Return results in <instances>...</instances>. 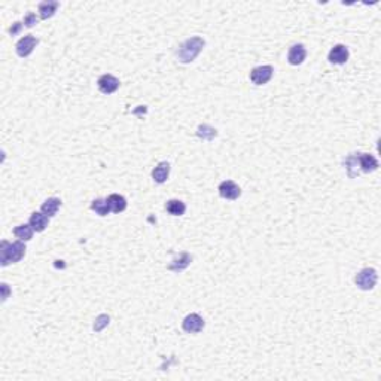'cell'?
Masks as SVG:
<instances>
[{"instance_id": "cell-1", "label": "cell", "mask_w": 381, "mask_h": 381, "mask_svg": "<svg viewBox=\"0 0 381 381\" xmlns=\"http://www.w3.org/2000/svg\"><path fill=\"white\" fill-rule=\"evenodd\" d=\"M204 45H206V42L200 36H194V37H190L188 40H185L180 45L179 51H177L179 61L183 64L192 63L198 57V54L203 51Z\"/></svg>"}, {"instance_id": "cell-2", "label": "cell", "mask_w": 381, "mask_h": 381, "mask_svg": "<svg viewBox=\"0 0 381 381\" xmlns=\"http://www.w3.org/2000/svg\"><path fill=\"white\" fill-rule=\"evenodd\" d=\"M0 253H2V265L6 267L11 262H18L24 258L26 255V246L24 243L20 241H14V243H8V241H2L0 244Z\"/></svg>"}, {"instance_id": "cell-3", "label": "cell", "mask_w": 381, "mask_h": 381, "mask_svg": "<svg viewBox=\"0 0 381 381\" xmlns=\"http://www.w3.org/2000/svg\"><path fill=\"white\" fill-rule=\"evenodd\" d=\"M377 280H378V274L374 268H363L362 271L357 273L354 282L359 289L362 290H371L374 289L375 285H377Z\"/></svg>"}, {"instance_id": "cell-4", "label": "cell", "mask_w": 381, "mask_h": 381, "mask_svg": "<svg viewBox=\"0 0 381 381\" xmlns=\"http://www.w3.org/2000/svg\"><path fill=\"white\" fill-rule=\"evenodd\" d=\"M37 43H39V40H37L34 36H32V34H27V36L21 37V39L17 42V45H15V49H17L18 57H21V58L29 57L33 52V49L36 48Z\"/></svg>"}, {"instance_id": "cell-5", "label": "cell", "mask_w": 381, "mask_h": 381, "mask_svg": "<svg viewBox=\"0 0 381 381\" xmlns=\"http://www.w3.org/2000/svg\"><path fill=\"white\" fill-rule=\"evenodd\" d=\"M274 69L271 66H258L250 72V81L255 85H264L273 78Z\"/></svg>"}, {"instance_id": "cell-6", "label": "cell", "mask_w": 381, "mask_h": 381, "mask_svg": "<svg viewBox=\"0 0 381 381\" xmlns=\"http://www.w3.org/2000/svg\"><path fill=\"white\" fill-rule=\"evenodd\" d=\"M97 85H98V90L103 93V94H113L118 88H119V79L115 78L113 75H101L97 81Z\"/></svg>"}, {"instance_id": "cell-7", "label": "cell", "mask_w": 381, "mask_h": 381, "mask_svg": "<svg viewBox=\"0 0 381 381\" xmlns=\"http://www.w3.org/2000/svg\"><path fill=\"white\" fill-rule=\"evenodd\" d=\"M182 328H183V331L188 332V334H198V332L203 331V328H204V320H203L201 316L192 313V314H189V316H186V318L183 319Z\"/></svg>"}, {"instance_id": "cell-8", "label": "cell", "mask_w": 381, "mask_h": 381, "mask_svg": "<svg viewBox=\"0 0 381 381\" xmlns=\"http://www.w3.org/2000/svg\"><path fill=\"white\" fill-rule=\"evenodd\" d=\"M349 49L346 45H335L331 51H329V55H328V60L329 63L332 64H346L347 60H349Z\"/></svg>"}, {"instance_id": "cell-9", "label": "cell", "mask_w": 381, "mask_h": 381, "mask_svg": "<svg viewBox=\"0 0 381 381\" xmlns=\"http://www.w3.org/2000/svg\"><path fill=\"white\" fill-rule=\"evenodd\" d=\"M307 58V49L302 43H296L289 49L287 54V61L292 66H299L304 63V60Z\"/></svg>"}, {"instance_id": "cell-10", "label": "cell", "mask_w": 381, "mask_h": 381, "mask_svg": "<svg viewBox=\"0 0 381 381\" xmlns=\"http://www.w3.org/2000/svg\"><path fill=\"white\" fill-rule=\"evenodd\" d=\"M219 194L222 198H226V200H237L241 195V189L235 182L225 180L219 185Z\"/></svg>"}, {"instance_id": "cell-11", "label": "cell", "mask_w": 381, "mask_h": 381, "mask_svg": "<svg viewBox=\"0 0 381 381\" xmlns=\"http://www.w3.org/2000/svg\"><path fill=\"white\" fill-rule=\"evenodd\" d=\"M359 167L363 173H372L378 168V161L375 157L369 155V154H357L356 155Z\"/></svg>"}, {"instance_id": "cell-12", "label": "cell", "mask_w": 381, "mask_h": 381, "mask_svg": "<svg viewBox=\"0 0 381 381\" xmlns=\"http://www.w3.org/2000/svg\"><path fill=\"white\" fill-rule=\"evenodd\" d=\"M190 261H192V256L189 253H180L177 258H174L171 262H170V265L167 267L170 271H174V273H180V271H183L185 268H188L190 264Z\"/></svg>"}, {"instance_id": "cell-13", "label": "cell", "mask_w": 381, "mask_h": 381, "mask_svg": "<svg viewBox=\"0 0 381 381\" xmlns=\"http://www.w3.org/2000/svg\"><path fill=\"white\" fill-rule=\"evenodd\" d=\"M106 201H107V204L110 207V212H113V213H121V212H124L127 209V200L119 194L109 195L106 198Z\"/></svg>"}, {"instance_id": "cell-14", "label": "cell", "mask_w": 381, "mask_h": 381, "mask_svg": "<svg viewBox=\"0 0 381 381\" xmlns=\"http://www.w3.org/2000/svg\"><path fill=\"white\" fill-rule=\"evenodd\" d=\"M29 223L32 225V228L36 232H42V231L46 229V226L49 223V218L43 212H34V213H32V216H30Z\"/></svg>"}, {"instance_id": "cell-15", "label": "cell", "mask_w": 381, "mask_h": 381, "mask_svg": "<svg viewBox=\"0 0 381 381\" xmlns=\"http://www.w3.org/2000/svg\"><path fill=\"white\" fill-rule=\"evenodd\" d=\"M58 6H60V3H58V2H55V0H45V2H42V3L39 5V14H40V18H42V20H48V18H51V17L57 12Z\"/></svg>"}, {"instance_id": "cell-16", "label": "cell", "mask_w": 381, "mask_h": 381, "mask_svg": "<svg viewBox=\"0 0 381 381\" xmlns=\"http://www.w3.org/2000/svg\"><path fill=\"white\" fill-rule=\"evenodd\" d=\"M60 207H61V200L57 198V197H51V198H48V200L42 204L40 210H42L48 218H52V216L57 215V212H58Z\"/></svg>"}, {"instance_id": "cell-17", "label": "cell", "mask_w": 381, "mask_h": 381, "mask_svg": "<svg viewBox=\"0 0 381 381\" xmlns=\"http://www.w3.org/2000/svg\"><path fill=\"white\" fill-rule=\"evenodd\" d=\"M168 174H170V164H168L167 161H162V162H159L158 165L154 168V171H152V179H154L157 183H164V182H167Z\"/></svg>"}, {"instance_id": "cell-18", "label": "cell", "mask_w": 381, "mask_h": 381, "mask_svg": "<svg viewBox=\"0 0 381 381\" xmlns=\"http://www.w3.org/2000/svg\"><path fill=\"white\" fill-rule=\"evenodd\" d=\"M165 210L173 216H182L186 212V204L180 200H168L165 204Z\"/></svg>"}, {"instance_id": "cell-19", "label": "cell", "mask_w": 381, "mask_h": 381, "mask_svg": "<svg viewBox=\"0 0 381 381\" xmlns=\"http://www.w3.org/2000/svg\"><path fill=\"white\" fill-rule=\"evenodd\" d=\"M33 231H34V229H33L30 223H29V225H18V226L14 229V235H15L17 238H20L21 241H29V240H32Z\"/></svg>"}, {"instance_id": "cell-20", "label": "cell", "mask_w": 381, "mask_h": 381, "mask_svg": "<svg viewBox=\"0 0 381 381\" xmlns=\"http://www.w3.org/2000/svg\"><path fill=\"white\" fill-rule=\"evenodd\" d=\"M91 210H94L95 213L100 215V216H106V215L110 213V207H109L107 201L103 200V198H97L91 203Z\"/></svg>"}, {"instance_id": "cell-21", "label": "cell", "mask_w": 381, "mask_h": 381, "mask_svg": "<svg viewBox=\"0 0 381 381\" xmlns=\"http://www.w3.org/2000/svg\"><path fill=\"white\" fill-rule=\"evenodd\" d=\"M197 136L201 137L203 140H213L218 136V131L210 125H200L197 130Z\"/></svg>"}, {"instance_id": "cell-22", "label": "cell", "mask_w": 381, "mask_h": 381, "mask_svg": "<svg viewBox=\"0 0 381 381\" xmlns=\"http://www.w3.org/2000/svg\"><path fill=\"white\" fill-rule=\"evenodd\" d=\"M37 23V17H36V14L34 12H29L26 17H24V24H26V27H33L34 24Z\"/></svg>"}, {"instance_id": "cell-23", "label": "cell", "mask_w": 381, "mask_h": 381, "mask_svg": "<svg viewBox=\"0 0 381 381\" xmlns=\"http://www.w3.org/2000/svg\"><path fill=\"white\" fill-rule=\"evenodd\" d=\"M21 27H23V24H21V23H14V24H12V27L9 29V33L14 36V34H17V33L21 30Z\"/></svg>"}]
</instances>
